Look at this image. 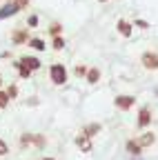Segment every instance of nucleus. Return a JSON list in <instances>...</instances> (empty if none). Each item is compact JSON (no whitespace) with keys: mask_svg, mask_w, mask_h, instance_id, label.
I'll return each instance as SVG.
<instances>
[{"mask_svg":"<svg viewBox=\"0 0 158 160\" xmlns=\"http://www.w3.org/2000/svg\"><path fill=\"white\" fill-rule=\"evenodd\" d=\"M49 78H51V82H54L56 87L65 85V82H67V78H69L67 67H65L63 62H54V65L49 67Z\"/></svg>","mask_w":158,"mask_h":160,"instance_id":"nucleus-1","label":"nucleus"},{"mask_svg":"<svg viewBox=\"0 0 158 160\" xmlns=\"http://www.w3.org/2000/svg\"><path fill=\"white\" fill-rule=\"evenodd\" d=\"M140 65L147 71H158V51H151V49L143 51L140 53Z\"/></svg>","mask_w":158,"mask_h":160,"instance_id":"nucleus-2","label":"nucleus"},{"mask_svg":"<svg viewBox=\"0 0 158 160\" xmlns=\"http://www.w3.org/2000/svg\"><path fill=\"white\" fill-rule=\"evenodd\" d=\"M134 105H136V98L131 93H120L114 98V107L118 111H129V109H134Z\"/></svg>","mask_w":158,"mask_h":160,"instance_id":"nucleus-3","label":"nucleus"},{"mask_svg":"<svg viewBox=\"0 0 158 160\" xmlns=\"http://www.w3.org/2000/svg\"><path fill=\"white\" fill-rule=\"evenodd\" d=\"M29 38H31V33H29V29H27V27H18V29H13V31H11V45L23 47V45H27V42H29Z\"/></svg>","mask_w":158,"mask_h":160,"instance_id":"nucleus-4","label":"nucleus"},{"mask_svg":"<svg viewBox=\"0 0 158 160\" xmlns=\"http://www.w3.org/2000/svg\"><path fill=\"white\" fill-rule=\"evenodd\" d=\"M151 109L147 107V105H143L140 109H138V120H136V125H138V129H147L149 125H151Z\"/></svg>","mask_w":158,"mask_h":160,"instance_id":"nucleus-5","label":"nucleus"},{"mask_svg":"<svg viewBox=\"0 0 158 160\" xmlns=\"http://www.w3.org/2000/svg\"><path fill=\"white\" fill-rule=\"evenodd\" d=\"M116 29H118V33H120L123 38H131V33H134V25L127 18H118L116 20Z\"/></svg>","mask_w":158,"mask_h":160,"instance_id":"nucleus-6","label":"nucleus"},{"mask_svg":"<svg viewBox=\"0 0 158 160\" xmlns=\"http://www.w3.org/2000/svg\"><path fill=\"white\" fill-rule=\"evenodd\" d=\"M74 142H76V147L80 149L83 153H89V151L94 149V145H91V138H89V136H85V133H78Z\"/></svg>","mask_w":158,"mask_h":160,"instance_id":"nucleus-7","label":"nucleus"},{"mask_svg":"<svg viewBox=\"0 0 158 160\" xmlns=\"http://www.w3.org/2000/svg\"><path fill=\"white\" fill-rule=\"evenodd\" d=\"M136 140H138V145H140L143 149H147V147H151V145L156 142V133H154V131H143Z\"/></svg>","mask_w":158,"mask_h":160,"instance_id":"nucleus-8","label":"nucleus"},{"mask_svg":"<svg viewBox=\"0 0 158 160\" xmlns=\"http://www.w3.org/2000/svg\"><path fill=\"white\" fill-rule=\"evenodd\" d=\"M125 151H127V153H131V156H140V153H143V147L138 145V140L129 138L127 142H125Z\"/></svg>","mask_w":158,"mask_h":160,"instance_id":"nucleus-9","label":"nucleus"},{"mask_svg":"<svg viewBox=\"0 0 158 160\" xmlns=\"http://www.w3.org/2000/svg\"><path fill=\"white\" fill-rule=\"evenodd\" d=\"M20 62H23V65H27L31 71H38V69L43 67V62H40L38 58H33V56H23V58H20Z\"/></svg>","mask_w":158,"mask_h":160,"instance_id":"nucleus-10","label":"nucleus"},{"mask_svg":"<svg viewBox=\"0 0 158 160\" xmlns=\"http://www.w3.org/2000/svg\"><path fill=\"white\" fill-rule=\"evenodd\" d=\"M100 131H103V125H100V122H89V125H85V127H83V131H80V133H85V136L94 138L96 133H100Z\"/></svg>","mask_w":158,"mask_h":160,"instance_id":"nucleus-11","label":"nucleus"},{"mask_svg":"<svg viewBox=\"0 0 158 160\" xmlns=\"http://www.w3.org/2000/svg\"><path fill=\"white\" fill-rule=\"evenodd\" d=\"M13 67L18 69V76H20L23 80H29V78H31V73H33V71H31L27 65H23V62H20V60H16V62H13Z\"/></svg>","mask_w":158,"mask_h":160,"instance_id":"nucleus-12","label":"nucleus"},{"mask_svg":"<svg viewBox=\"0 0 158 160\" xmlns=\"http://www.w3.org/2000/svg\"><path fill=\"white\" fill-rule=\"evenodd\" d=\"M18 13V7L13 5V2H7L3 9H0V20H5V18H11V16H16Z\"/></svg>","mask_w":158,"mask_h":160,"instance_id":"nucleus-13","label":"nucleus"},{"mask_svg":"<svg viewBox=\"0 0 158 160\" xmlns=\"http://www.w3.org/2000/svg\"><path fill=\"white\" fill-rule=\"evenodd\" d=\"M85 80H87L89 85H96L98 80H100V69H98V67H89V69H87V76H85Z\"/></svg>","mask_w":158,"mask_h":160,"instance_id":"nucleus-14","label":"nucleus"},{"mask_svg":"<svg viewBox=\"0 0 158 160\" xmlns=\"http://www.w3.org/2000/svg\"><path fill=\"white\" fill-rule=\"evenodd\" d=\"M27 47H31V49H36V51H45V49H47V45H45L43 38H29Z\"/></svg>","mask_w":158,"mask_h":160,"instance_id":"nucleus-15","label":"nucleus"},{"mask_svg":"<svg viewBox=\"0 0 158 160\" xmlns=\"http://www.w3.org/2000/svg\"><path fill=\"white\" fill-rule=\"evenodd\" d=\"M51 49H54V51H63V49H65V38H63V36L51 38Z\"/></svg>","mask_w":158,"mask_h":160,"instance_id":"nucleus-16","label":"nucleus"},{"mask_svg":"<svg viewBox=\"0 0 158 160\" xmlns=\"http://www.w3.org/2000/svg\"><path fill=\"white\" fill-rule=\"evenodd\" d=\"M31 145H36L38 149H43V147L47 145V138H45L43 133H33V140H31Z\"/></svg>","mask_w":158,"mask_h":160,"instance_id":"nucleus-17","label":"nucleus"},{"mask_svg":"<svg viewBox=\"0 0 158 160\" xmlns=\"http://www.w3.org/2000/svg\"><path fill=\"white\" fill-rule=\"evenodd\" d=\"M47 31L51 33V38H56V36H63V25H60V22H51Z\"/></svg>","mask_w":158,"mask_h":160,"instance_id":"nucleus-18","label":"nucleus"},{"mask_svg":"<svg viewBox=\"0 0 158 160\" xmlns=\"http://www.w3.org/2000/svg\"><path fill=\"white\" fill-rule=\"evenodd\" d=\"M87 69H89V67H87V65H83V62H80V65H76V69H74L76 78H85V76H87Z\"/></svg>","mask_w":158,"mask_h":160,"instance_id":"nucleus-19","label":"nucleus"},{"mask_svg":"<svg viewBox=\"0 0 158 160\" xmlns=\"http://www.w3.org/2000/svg\"><path fill=\"white\" fill-rule=\"evenodd\" d=\"M7 107H9V96H7V91L0 89V109H7Z\"/></svg>","mask_w":158,"mask_h":160,"instance_id":"nucleus-20","label":"nucleus"},{"mask_svg":"<svg viewBox=\"0 0 158 160\" xmlns=\"http://www.w3.org/2000/svg\"><path fill=\"white\" fill-rule=\"evenodd\" d=\"M31 140H33V133H23L20 136V147H29Z\"/></svg>","mask_w":158,"mask_h":160,"instance_id":"nucleus-21","label":"nucleus"},{"mask_svg":"<svg viewBox=\"0 0 158 160\" xmlns=\"http://www.w3.org/2000/svg\"><path fill=\"white\" fill-rule=\"evenodd\" d=\"M7 96H9V100H13V98H18V85H9L7 89Z\"/></svg>","mask_w":158,"mask_h":160,"instance_id":"nucleus-22","label":"nucleus"},{"mask_svg":"<svg viewBox=\"0 0 158 160\" xmlns=\"http://www.w3.org/2000/svg\"><path fill=\"white\" fill-rule=\"evenodd\" d=\"M33 27H38V16H36V13H31V16L27 18V29H33Z\"/></svg>","mask_w":158,"mask_h":160,"instance_id":"nucleus-23","label":"nucleus"},{"mask_svg":"<svg viewBox=\"0 0 158 160\" xmlns=\"http://www.w3.org/2000/svg\"><path fill=\"white\" fill-rule=\"evenodd\" d=\"M29 2H31V0H13V5L18 7V11H23V9H27V7H29Z\"/></svg>","mask_w":158,"mask_h":160,"instance_id":"nucleus-24","label":"nucleus"},{"mask_svg":"<svg viewBox=\"0 0 158 160\" xmlns=\"http://www.w3.org/2000/svg\"><path fill=\"white\" fill-rule=\"evenodd\" d=\"M7 151H9V147H7V142H5V140H3V138H0V158H3V156H7Z\"/></svg>","mask_w":158,"mask_h":160,"instance_id":"nucleus-25","label":"nucleus"},{"mask_svg":"<svg viewBox=\"0 0 158 160\" xmlns=\"http://www.w3.org/2000/svg\"><path fill=\"white\" fill-rule=\"evenodd\" d=\"M134 25H136V27H140V29H149V22H147V20H136Z\"/></svg>","mask_w":158,"mask_h":160,"instance_id":"nucleus-26","label":"nucleus"},{"mask_svg":"<svg viewBox=\"0 0 158 160\" xmlns=\"http://www.w3.org/2000/svg\"><path fill=\"white\" fill-rule=\"evenodd\" d=\"M43 160H56V158H49V156H45V158H43Z\"/></svg>","mask_w":158,"mask_h":160,"instance_id":"nucleus-27","label":"nucleus"},{"mask_svg":"<svg viewBox=\"0 0 158 160\" xmlns=\"http://www.w3.org/2000/svg\"><path fill=\"white\" fill-rule=\"evenodd\" d=\"M0 89H3V76H0Z\"/></svg>","mask_w":158,"mask_h":160,"instance_id":"nucleus-28","label":"nucleus"},{"mask_svg":"<svg viewBox=\"0 0 158 160\" xmlns=\"http://www.w3.org/2000/svg\"><path fill=\"white\" fill-rule=\"evenodd\" d=\"M98 2H107V0H98Z\"/></svg>","mask_w":158,"mask_h":160,"instance_id":"nucleus-29","label":"nucleus"},{"mask_svg":"<svg viewBox=\"0 0 158 160\" xmlns=\"http://www.w3.org/2000/svg\"><path fill=\"white\" fill-rule=\"evenodd\" d=\"M156 93H158V89H156Z\"/></svg>","mask_w":158,"mask_h":160,"instance_id":"nucleus-30","label":"nucleus"}]
</instances>
